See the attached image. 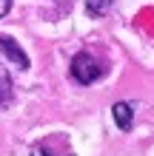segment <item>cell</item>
Listing matches in <instances>:
<instances>
[{"label":"cell","instance_id":"6da1fadb","mask_svg":"<svg viewBox=\"0 0 154 156\" xmlns=\"http://www.w3.org/2000/svg\"><path fill=\"white\" fill-rule=\"evenodd\" d=\"M71 77H74L80 85H92L94 80L103 77V66L88 51H80V54H74V60H71Z\"/></svg>","mask_w":154,"mask_h":156},{"label":"cell","instance_id":"7a4b0ae2","mask_svg":"<svg viewBox=\"0 0 154 156\" xmlns=\"http://www.w3.org/2000/svg\"><path fill=\"white\" fill-rule=\"evenodd\" d=\"M0 48L6 51V57L14 62V66H20V68H29V57L23 54V48L17 45L12 37H6V34H0Z\"/></svg>","mask_w":154,"mask_h":156},{"label":"cell","instance_id":"3957f363","mask_svg":"<svg viewBox=\"0 0 154 156\" xmlns=\"http://www.w3.org/2000/svg\"><path fill=\"white\" fill-rule=\"evenodd\" d=\"M12 102H14V85H12V77H9L6 66L0 62V111L12 108Z\"/></svg>","mask_w":154,"mask_h":156},{"label":"cell","instance_id":"277c9868","mask_svg":"<svg viewBox=\"0 0 154 156\" xmlns=\"http://www.w3.org/2000/svg\"><path fill=\"white\" fill-rule=\"evenodd\" d=\"M111 116H114V122H117L120 131H129L131 122H134V108H131L129 102H117V105L111 108Z\"/></svg>","mask_w":154,"mask_h":156},{"label":"cell","instance_id":"5b68a950","mask_svg":"<svg viewBox=\"0 0 154 156\" xmlns=\"http://www.w3.org/2000/svg\"><path fill=\"white\" fill-rule=\"evenodd\" d=\"M111 3H114V0H88V3H86V12L92 14V17H103L106 9L111 6Z\"/></svg>","mask_w":154,"mask_h":156},{"label":"cell","instance_id":"8992f818","mask_svg":"<svg viewBox=\"0 0 154 156\" xmlns=\"http://www.w3.org/2000/svg\"><path fill=\"white\" fill-rule=\"evenodd\" d=\"M9 9H12V0H0V17H6Z\"/></svg>","mask_w":154,"mask_h":156},{"label":"cell","instance_id":"52a82bcc","mask_svg":"<svg viewBox=\"0 0 154 156\" xmlns=\"http://www.w3.org/2000/svg\"><path fill=\"white\" fill-rule=\"evenodd\" d=\"M32 156H51V153H49V151H43V148H34Z\"/></svg>","mask_w":154,"mask_h":156}]
</instances>
